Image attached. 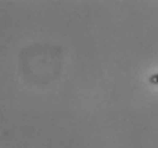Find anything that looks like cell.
<instances>
[{
  "label": "cell",
  "instance_id": "1",
  "mask_svg": "<svg viewBox=\"0 0 158 148\" xmlns=\"http://www.w3.org/2000/svg\"><path fill=\"white\" fill-rule=\"evenodd\" d=\"M150 82L152 84H157L158 83V74H152L150 76Z\"/></svg>",
  "mask_w": 158,
  "mask_h": 148
}]
</instances>
